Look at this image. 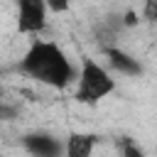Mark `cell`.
Returning <instances> with one entry per match:
<instances>
[{
    "label": "cell",
    "mask_w": 157,
    "mask_h": 157,
    "mask_svg": "<svg viewBox=\"0 0 157 157\" xmlns=\"http://www.w3.org/2000/svg\"><path fill=\"white\" fill-rule=\"evenodd\" d=\"M20 69L29 78L52 88H66L76 78V69L54 42H32L20 61Z\"/></svg>",
    "instance_id": "1"
},
{
    "label": "cell",
    "mask_w": 157,
    "mask_h": 157,
    "mask_svg": "<svg viewBox=\"0 0 157 157\" xmlns=\"http://www.w3.org/2000/svg\"><path fill=\"white\" fill-rule=\"evenodd\" d=\"M115 91V81L110 78V74L93 61L91 56H83L81 61V71H78V86H76V101L78 103H98L101 98H105L108 93Z\"/></svg>",
    "instance_id": "2"
},
{
    "label": "cell",
    "mask_w": 157,
    "mask_h": 157,
    "mask_svg": "<svg viewBox=\"0 0 157 157\" xmlns=\"http://www.w3.org/2000/svg\"><path fill=\"white\" fill-rule=\"evenodd\" d=\"M47 25V2L44 0H17V29L34 34Z\"/></svg>",
    "instance_id": "3"
},
{
    "label": "cell",
    "mask_w": 157,
    "mask_h": 157,
    "mask_svg": "<svg viewBox=\"0 0 157 157\" xmlns=\"http://www.w3.org/2000/svg\"><path fill=\"white\" fill-rule=\"evenodd\" d=\"M25 150L32 152V155H39V157H54L59 155L64 147L59 145V140H54L52 135H44V132H32V135H25L22 140Z\"/></svg>",
    "instance_id": "4"
},
{
    "label": "cell",
    "mask_w": 157,
    "mask_h": 157,
    "mask_svg": "<svg viewBox=\"0 0 157 157\" xmlns=\"http://www.w3.org/2000/svg\"><path fill=\"white\" fill-rule=\"evenodd\" d=\"M103 52H105V56H108L110 66H113V69H118L120 74H128V76H137V74H142L140 61H137V59H132L130 54H125L123 49H118V47H105Z\"/></svg>",
    "instance_id": "5"
},
{
    "label": "cell",
    "mask_w": 157,
    "mask_h": 157,
    "mask_svg": "<svg viewBox=\"0 0 157 157\" xmlns=\"http://www.w3.org/2000/svg\"><path fill=\"white\" fill-rule=\"evenodd\" d=\"M96 140H98L96 135H78V132H74V135L66 140L64 152H66L69 157H88V155L93 152Z\"/></svg>",
    "instance_id": "6"
},
{
    "label": "cell",
    "mask_w": 157,
    "mask_h": 157,
    "mask_svg": "<svg viewBox=\"0 0 157 157\" xmlns=\"http://www.w3.org/2000/svg\"><path fill=\"white\" fill-rule=\"evenodd\" d=\"M47 2V10L52 12H66L69 10V0H44Z\"/></svg>",
    "instance_id": "7"
},
{
    "label": "cell",
    "mask_w": 157,
    "mask_h": 157,
    "mask_svg": "<svg viewBox=\"0 0 157 157\" xmlns=\"http://www.w3.org/2000/svg\"><path fill=\"white\" fill-rule=\"evenodd\" d=\"M120 152H123L125 157H142V150L135 147V145H130V142H125V145L120 147Z\"/></svg>",
    "instance_id": "8"
},
{
    "label": "cell",
    "mask_w": 157,
    "mask_h": 157,
    "mask_svg": "<svg viewBox=\"0 0 157 157\" xmlns=\"http://www.w3.org/2000/svg\"><path fill=\"white\" fill-rule=\"evenodd\" d=\"M17 115V110L12 108V105H5V103H0V120H12Z\"/></svg>",
    "instance_id": "9"
},
{
    "label": "cell",
    "mask_w": 157,
    "mask_h": 157,
    "mask_svg": "<svg viewBox=\"0 0 157 157\" xmlns=\"http://www.w3.org/2000/svg\"><path fill=\"white\" fill-rule=\"evenodd\" d=\"M135 22H137V15H135V12H128V15H125V25H128V27H132Z\"/></svg>",
    "instance_id": "10"
}]
</instances>
